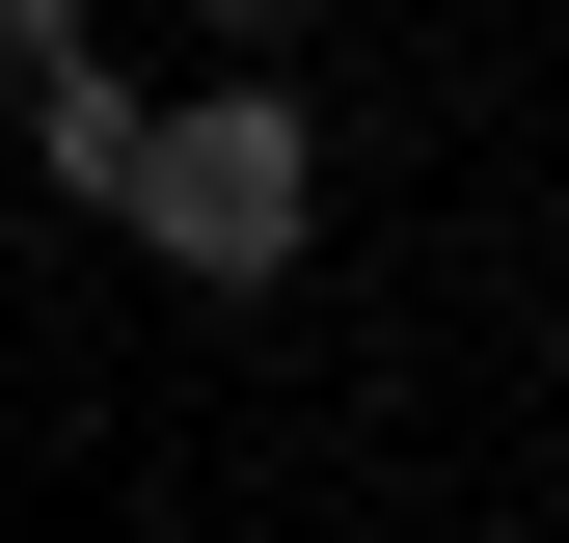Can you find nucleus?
Instances as JSON below:
<instances>
[{"label": "nucleus", "instance_id": "nucleus-3", "mask_svg": "<svg viewBox=\"0 0 569 543\" xmlns=\"http://www.w3.org/2000/svg\"><path fill=\"white\" fill-rule=\"evenodd\" d=\"M54 55H82V0H0V82H54Z\"/></svg>", "mask_w": 569, "mask_h": 543}, {"label": "nucleus", "instance_id": "nucleus-1", "mask_svg": "<svg viewBox=\"0 0 569 543\" xmlns=\"http://www.w3.org/2000/svg\"><path fill=\"white\" fill-rule=\"evenodd\" d=\"M109 218L163 245V272H218V299H271V272L326 245V109H299V82H190V109H136Z\"/></svg>", "mask_w": 569, "mask_h": 543}, {"label": "nucleus", "instance_id": "nucleus-2", "mask_svg": "<svg viewBox=\"0 0 569 543\" xmlns=\"http://www.w3.org/2000/svg\"><path fill=\"white\" fill-rule=\"evenodd\" d=\"M28 164L109 218V164H136V82H109V55H54V82H28Z\"/></svg>", "mask_w": 569, "mask_h": 543}, {"label": "nucleus", "instance_id": "nucleus-4", "mask_svg": "<svg viewBox=\"0 0 569 543\" xmlns=\"http://www.w3.org/2000/svg\"><path fill=\"white\" fill-rule=\"evenodd\" d=\"M218 28H299V0H218Z\"/></svg>", "mask_w": 569, "mask_h": 543}]
</instances>
